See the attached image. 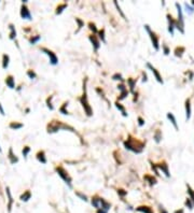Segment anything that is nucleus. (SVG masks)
Segmentation results:
<instances>
[{
	"instance_id": "4be33fe9",
	"label": "nucleus",
	"mask_w": 194,
	"mask_h": 213,
	"mask_svg": "<svg viewBox=\"0 0 194 213\" xmlns=\"http://www.w3.org/2000/svg\"><path fill=\"white\" fill-rule=\"evenodd\" d=\"M5 191H7V195H8V198H9L8 210H9V212H11L12 205H13V197H12V195H11V191H10V189H9V187H7V189H5Z\"/></svg>"
},
{
	"instance_id": "2f4dec72",
	"label": "nucleus",
	"mask_w": 194,
	"mask_h": 213,
	"mask_svg": "<svg viewBox=\"0 0 194 213\" xmlns=\"http://www.w3.org/2000/svg\"><path fill=\"white\" fill-rule=\"evenodd\" d=\"M145 180L148 181L150 185H154L155 183H157V179H155V178H153L152 176H149V174L145 176Z\"/></svg>"
},
{
	"instance_id": "f8f14e48",
	"label": "nucleus",
	"mask_w": 194,
	"mask_h": 213,
	"mask_svg": "<svg viewBox=\"0 0 194 213\" xmlns=\"http://www.w3.org/2000/svg\"><path fill=\"white\" fill-rule=\"evenodd\" d=\"M8 158H9V161H10V164H16V163H18V157H17L15 154H14V152H13V149L10 148L9 149V153H8Z\"/></svg>"
},
{
	"instance_id": "9b49d317",
	"label": "nucleus",
	"mask_w": 194,
	"mask_h": 213,
	"mask_svg": "<svg viewBox=\"0 0 194 213\" xmlns=\"http://www.w3.org/2000/svg\"><path fill=\"white\" fill-rule=\"evenodd\" d=\"M166 17H167V22H168V33H169L172 36H174V30L176 28V21L174 20L173 16L170 15L169 13L166 15Z\"/></svg>"
},
{
	"instance_id": "f257e3e1",
	"label": "nucleus",
	"mask_w": 194,
	"mask_h": 213,
	"mask_svg": "<svg viewBox=\"0 0 194 213\" xmlns=\"http://www.w3.org/2000/svg\"><path fill=\"white\" fill-rule=\"evenodd\" d=\"M145 145V142H142V141L136 139V138H133L132 136H129L128 139L124 141L125 149L128 150V151L133 152V153H136V154H139V153L144 151Z\"/></svg>"
},
{
	"instance_id": "39448f33",
	"label": "nucleus",
	"mask_w": 194,
	"mask_h": 213,
	"mask_svg": "<svg viewBox=\"0 0 194 213\" xmlns=\"http://www.w3.org/2000/svg\"><path fill=\"white\" fill-rule=\"evenodd\" d=\"M175 5H176L177 11H178V18H177V21H176V28H177L181 33H184V20H183L182 7H181V4H179L178 2H176Z\"/></svg>"
},
{
	"instance_id": "f03ea898",
	"label": "nucleus",
	"mask_w": 194,
	"mask_h": 213,
	"mask_svg": "<svg viewBox=\"0 0 194 213\" xmlns=\"http://www.w3.org/2000/svg\"><path fill=\"white\" fill-rule=\"evenodd\" d=\"M80 103L82 104L86 116H88V117L92 116V115H93V109H92L91 104H90V102H88V99H87L86 81H85V83H83V95H82V97L80 98Z\"/></svg>"
},
{
	"instance_id": "c85d7f7f",
	"label": "nucleus",
	"mask_w": 194,
	"mask_h": 213,
	"mask_svg": "<svg viewBox=\"0 0 194 213\" xmlns=\"http://www.w3.org/2000/svg\"><path fill=\"white\" fill-rule=\"evenodd\" d=\"M153 138H154V140H155V142H157V143H159V142H160V141L163 139V135H162L161 130L155 131V132H154V135H153Z\"/></svg>"
},
{
	"instance_id": "37998d69",
	"label": "nucleus",
	"mask_w": 194,
	"mask_h": 213,
	"mask_svg": "<svg viewBox=\"0 0 194 213\" xmlns=\"http://www.w3.org/2000/svg\"><path fill=\"white\" fill-rule=\"evenodd\" d=\"M184 205H186L187 207H188V208H189V209H190V210H192V209H193V208H194L193 202L191 201V199H190V198H187V200H186V202H184Z\"/></svg>"
},
{
	"instance_id": "a211bd4d",
	"label": "nucleus",
	"mask_w": 194,
	"mask_h": 213,
	"mask_svg": "<svg viewBox=\"0 0 194 213\" xmlns=\"http://www.w3.org/2000/svg\"><path fill=\"white\" fill-rule=\"evenodd\" d=\"M5 84H7V86H8L9 88H11V90L15 88V80L13 78V75H8V77L5 78Z\"/></svg>"
},
{
	"instance_id": "20e7f679",
	"label": "nucleus",
	"mask_w": 194,
	"mask_h": 213,
	"mask_svg": "<svg viewBox=\"0 0 194 213\" xmlns=\"http://www.w3.org/2000/svg\"><path fill=\"white\" fill-rule=\"evenodd\" d=\"M55 171H56V173H57L58 176L62 178V180L66 183L67 186L71 189L72 187V179H71V176H69V173H68V171H67L66 169L64 168V167H62V166H56L55 167Z\"/></svg>"
},
{
	"instance_id": "a19ab883",
	"label": "nucleus",
	"mask_w": 194,
	"mask_h": 213,
	"mask_svg": "<svg viewBox=\"0 0 194 213\" xmlns=\"http://www.w3.org/2000/svg\"><path fill=\"white\" fill-rule=\"evenodd\" d=\"M184 8H186L187 13H189V14H193L194 13V8L193 7H191L190 4H188L187 2L184 3Z\"/></svg>"
},
{
	"instance_id": "412c9836",
	"label": "nucleus",
	"mask_w": 194,
	"mask_h": 213,
	"mask_svg": "<svg viewBox=\"0 0 194 213\" xmlns=\"http://www.w3.org/2000/svg\"><path fill=\"white\" fill-rule=\"evenodd\" d=\"M31 198V192L29 191V189H27V191H25L23 194L21 195V197H20V199H21L22 201H24V202H26V201H28L29 199Z\"/></svg>"
},
{
	"instance_id": "c9c22d12",
	"label": "nucleus",
	"mask_w": 194,
	"mask_h": 213,
	"mask_svg": "<svg viewBox=\"0 0 194 213\" xmlns=\"http://www.w3.org/2000/svg\"><path fill=\"white\" fill-rule=\"evenodd\" d=\"M40 39H41V36H39V35L33 36V37L29 39V42H30V44H36L38 41H40Z\"/></svg>"
},
{
	"instance_id": "dca6fc26",
	"label": "nucleus",
	"mask_w": 194,
	"mask_h": 213,
	"mask_svg": "<svg viewBox=\"0 0 194 213\" xmlns=\"http://www.w3.org/2000/svg\"><path fill=\"white\" fill-rule=\"evenodd\" d=\"M191 113H192V109H191V100L190 98L186 100V117L187 121L191 119Z\"/></svg>"
},
{
	"instance_id": "aec40b11",
	"label": "nucleus",
	"mask_w": 194,
	"mask_h": 213,
	"mask_svg": "<svg viewBox=\"0 0 194 213\" xmlns=\"http://www.w3.org/2000/svg\"><path fill=\"white\" fill-rule=\"evenodd\" d=\"M136 210L138 212H141V213H154L152 208H150L148 206H139Z\"/></svg>"
},
{
	"instance_id": "f3484780",
	"label": "nucleus",
	"mask_w": 194,
	"mask_h": 213,
	"mask_svg": "<svg viewBox=\"0 0 194 213\" xmlns=\"http://www.w3.org/2000/svg\"><path fill=\"white\" fill-rule=\"evenodd\" d=\"M167 119H169L170 123L173 124V126L175 127V129H176L177 131L179 130V126H178V124H177V119H176L175 115H174L172 112H168V113H167Z\"/></svg>"
},
{
	"instance_id": "7ed1b4c3",
	"label": "nucleus",
	"mask_w": 194,
	"mask_h": 213,
	"mask_svg": "<svg viewBox=\"0 0 194 213\" xmlns=\"http://www.w3.org/2000/svg\"><path fill=\"white\" fill-rule=\"evenodd\" d=\"M62 129H70L71 131L76 132L74 128H72L71 126H68L66 124L62 123L61 121H52L48 125V127H46V130H48L49 134H54V132H57V131L62 130Z\"/></svg>"
},
{
	"instance_id": "6e6552de",
	"label": "nucleus",
	"mask_w": 194,
	"mask_h": 213,
	"mask_svg": "<svg viewBox=\"0 0 194 213\" xmlns=\"http://www.w3.org/2000/svg\"><path fill=\"white\" fill-rule=\"evenodd\" d=\"M21 17L23 20H27V21H33V16H31V13H30V10L28 9V7L25 3L22 4L21 7Z\"/></svg>"
},
{
	"instance_id": "4d7b16f0",
	"label": "nucleus",
	"mask_w": 194,
	"mask_h": 213,
	"mask_svg": "<svg viewBox=\"0 0 194 213\" xmlns=\"http://www.w3.org/2000/svg\"><path fill=\"white\" fill-rule=\"evenodd\" d=\"M97 213H108V212H106V211H103V210H101V209H98L97 210Z\"/></svg>"
},
{
	"instance_id": "423d86ee",
	"label": "nucleus",
	"mask_w": 194,
	"mask_h": 213,
	"mask_svg": "<svg viewBox=\"0 0 194 213\" xmlns=\"http://www.w3.org/2000/svg\"><path fill=\"white\" fill-rule=\"evenodd\" d=\"M145 29H146V31L148 33L149 37H150V40L152 42V45H153V47H154V50H155V51H159V50H160V40H159L157 35L154 33V31L151 30V28H150L149 25H145Z\"/></svg>"
},
{
	"instance_id": "49530a36",
	"label": "nucleus",
	"mask_w": 194,
	"mask_h": 213,
	"mask_svg": "<svg viewBox=\"0 0 194 213\" xmlns=\"http://www.w3.org/2000/svg\"><path fill=\"white\" fill-rule=\"evenodd\" d=\"M76 23H78V27H79V29H81V28L83 27V26H84V23H83V22L81 21L80 18H78V17L76 18Z\"/></svg>"
},
{
	"instance_id": "393cba45",
	"label": "nucleus",
	"mask_w": 194,
	"mask_h": 213,
	"mask_svg": "<svg viewBox=\"0 0 194 213\" xmlns=\"http://www.w3.org/2000/svg\"><path fill=\"white\" fill-rule=\"evenodd\" d=\"M68 7V4L67 3H61L57 5V8H56V11H55V14L56 15H59V14H62L63 12H64V10Z\"/></svg>"
},
{
	"instance_id": "de8ad7c7",
	"label": "nucleus",
	"mask_w": 194,
	"mask_h": 213,
	"mask_svg": "<svg viewBox=\"0 0 194 213\" xmlns=\"http://www.w3.org/2000/svg\"><path fill=\"white\" fill-rule=\"evenodd\" d=\"M118 194H119L120 196L124 197V196H126V195H127V192H126V191H124V189H118Z\"/></svg>"
},
{
	"instance_id": "a18cd8bd",
	"label": "nucleus",
	"mask_w": 194,
	"mask_h": 213,
	"mask_svg": "<svg viewBox=\"0 0 194 213\" xmlns=\"http://www.w3.org/2000/svg\"><path fill=\"white\" fill-rule=\"evenodd\" d=\"M128 95V90H124V92H121L120 94V97H119V100H123V99L126 98V96Z\"/></svg>"
},
{
	"instance_id": "864d4df0",
	"label": "nucleus",
	"mask_w": 194,
	"mask_h": 213,
	"mask_svg": "<svg viewBox=\"0 0 194 213\" xmlns=\"http://www.w3.org/2000/svg\"><path fill=\"white\" fill-rule=\"evenodd\" d=\"M160 213H168V212H167L163 207H161V208H160Z\"/></svg>"
},
{
	"instance_id": "3c124183",
	"label": "nucleus",
	"mask_w": 194,
	"mask_h": 213,
	"mask_svg": "<svg viewBox=\"0 0 194 213\" xmlns=\"http://www.w3.org/2000/svg\"><path fill=\"white\" fill-rule=\"evenodd\" d=\"M163 51H164V54H165V55H168V54H169V49H168L167 45H165V44L163 45Z\"/></svg>"
},
{
	"instance_id": "ddd939ff",
	"label": "nucleus",
	"mask_w": 194,
	"mask_h": 213,
	"mask_svg": "<svg viewBox=\"0 0 194 213\" xmlns=\"http://www.w3.org/2000/svg\"><path fill=\"white\" fill-rule=\"evenodd\" d=\"M157 169H161L162 171L165 173V176H167V178H169L170 174H169V169H168V165L166 164V161H162L161 164L157 165Z\"/></svg>"
},
{
	"instance_id": "c03bdc74",
	"label": "nucleus",
	"mask_w": 194,
	"mask_h": 213,
	"mask_svg": "<svg viewBox=\"0 0 194 213\" xmlns=\"http://www.w3.org/2000/svg\"><path fill=\"white\" fill-rule=\"evenodd\" d=\"M76 195H77L78 197H80V198H81V200H84V201L88 200V199H87V197H86V195H84V194H82V193L76 192Z\"/></svg>"
},
{
	"instance_id": "6e6d98bb",
	"label": "nucleus",
	"mask_w": 194,
	"mask_h": 213,
	"mask_svg": "<svg viewBox=\"0 0 194 213\" xmlns=\"http://www.w3.org/2000/svg\"><path fill=\"white\" fill-rule=\"evenodd\" d=\"M175 213H184V211H183V209H180V210H177V211H175Z\"/></svg>"
},
{
	"instance_id": "bf43d9fd",
	"label": "nucleus",
	"mask_w": 194,
	"mask_h": 213,
	"mask_svg": "<svg viewBox=\"0 0 194 213\" xmlns=\"http://www.w3.org/2000/svg\"><path fill=\"white\" fill-rule=\"evenodd\" d=\"M1 152H2V150H1V147H0V153H1Z\"/></svg>"
},
{
	"instance_id": "c756f323",
	"label": "nucleus",
	"mask_w": 194,
	"mask_h": 213,
	"mask_svg": "<svg viewBox=\"0 0 194 213\" xmlns=\"http://www.w3.org/2000/svg\"><path fill=\"white\" fill-rule=\"evenodd\" d=\"M184 51H186V49H184L183 46H179V47H176V50H175V55H176L177 57H181L182 54L184 53Z\"/></svg>"
},
{
	"instance_id": "b1692460",
	"label": "nucleus",
	"mask_w": 194,
	"mask_h": 213,
	"mask_svg": "<svg viewBox=\"0 0 194 213\" xmlns=\"http://www.w3.org/2000/svg\"><path fill=\"white\" fill-rule=\"evenodd\" d=\"M9 127L13 129V130H17V129H21V128L24 127V125L22 123H18V122H11L10 125H9Z\"/></svg>"
},
{
	"instance_id": "8fccbe9b",
	"label": "nucleus",
	"mask_w": 194,
	"mask_h": 213,
	"mask_svg": "<svg viewBox=\"0 0 194 213\" xmlns=\"http://www.w3.org/2000/svg\"><path fill=\"white\" fill-rule=\"evenodd\" d=\"M118 90H120V92H124V90H126L127 88L125 87L124 84H119V85H118Z\"/></svg>"
},
{
	"instance_id": "473e14b6",
	"label": "nucleus",
	"mask_w": 194,
	"mask_h": 213,
	"mask_svg": "<svg viewBox=\"0 0 194 213\" xmlns=\"http://www.w3.org/2000/svg\"><path fill=\"white\" fill-rule=\"evenodd\" d=\"M116 106L118 108V110H120L121 112H122L123 116H127V113H126V110H125L124 106H122L120 102H118V101H116Z\"/></svg>"
},
{
	"instance_id": "ea45409f",
	"label": "nucleus",
	"mask_w": 194,
	"mask_h": 213,
	"mask_svg": "<svg viewBox=\"0 0 194 213\" xmlns=\"http://www.w3.org/2000/svg\"><path fill=\"white\" fill-rule=\"evenodd\" d=\"M30 150H31V149L29 148L28 145H25L24 149L22 150V154H23V156H24L25 158H27V155L29 154V152H30Z\"/></svg>"
},
{
	"instance_id": "1a4fd4ad",
	"label": "nucleus",
	"mask_w": 194,
	"mask_h": 213,
	"mask_svg": "<svg viewBox=\"0 0 194 213\" xmlns=\"http://www.w3.org/2000/svg\"><path fill=\"white\" fill-rule=\"evenodd\" d=\"M147 67H148L149 69L151 70V72L153 73V75H154V78L157 79V81L159 83H161V84H163L164 83V81H163V79H162V75H161V73L159 72V70L154 67V66H152L150 62H147Z\"/></svg>"
},
{
	"instance_id": "5fc2aeb1",
	"label": "nucleus",
	"mask_w": 194,
	"mask_h": 213,
	"mask_svg": "<svg viewBox=\"0 0 194 213\" xmlns=\"http://www.w3.org/2000/svg\"><path fill=\"white\" fill-rule=\"evenodd\" d=\"M142 75H144V79H142V81H144V82H147V81H148V79H147V74L142 73Z\"/></svg>"
},
{
	"instance_id": "13d9d810",
	"label": "nucleus",
	"mask_w": 194,
	"mask_h": 213,
	"mask_svg": "<svg viewBox=\"0 0 194 213\" xmlns=\"http://www.w3.org/2000/svg\"><path fill=\"white\" fill-rule=\"evenodd\" d=\"M192 5H193V7H194V0H193V1H192Z\"/></svg>"
},
{
	"instance_id": "603ef678",
	"label": "nucleus",
	"mask_w": 194,
	"mask_h": 213,
	"mask_svg": "<svg viewBox=\"0 0 194 213\" xmlns=\"http://www.w3.org/2000/svg\"><path fill=\"white\" fill-rule=\"evenodd\" d=\"M0 114H1V115H4V114H5V113H4V110H3V106H2L1 102H0Z\"/></svg>"
},
{
	"instance_id": "4c0bfd02",
	"label": "nucleus",
	"mask_w": 194,
	"mask_h": 213,
	"mask_svg": "<svg viewBox=\"0 0 194 213\" xmlns=\"http://www.w3.org/2000/svg\"><path fill=\"white\" fill-rule=\"evenodd\" d=\"M98 39H100L103 43H106V36H105V29H101V30H98Z\"/></svg>"
},
{
	"instance_id": "2eb2a0df",
	"label": "nucleus",
	"mask_w": 194,
	"mask_h": 213,
	"mask_svg": "<svg viewBox=\"0 0 194 213\" xmlns=\"http://www.w3.org/2000/svg\"><path fill=\"white\" fill-rule=\"evenodd\" d=\"M36 157H37L38 161H39V163H41V164H46V161H48L46 156V152L44 151H39L37 153Z\"/></svg>"
},
{
	"instance_id": "a878e982",
	"label": "nucleus",
	"mask_w": 194,
	"mask_h": 213,
	"mask_svg": "<svg viewBox=\"0 0 194 213\" xmlns=\"http://www.w3.org/2000/svg\"><path fill=\"white\" fill-rule=\"evenodd\" d=\"M9 28H10V39L11 40H14L16 38V30H15V27L13 26V24L9 25Z\"/></svg>"
},
{
	"instance_id": "7c9ffc66",
	"label": "nucleus",
	"mask_w": 194,
	"mask_h": 213,
	"mask_svg": "<svg viewBox=\"0 0 194 213\" xmlns=\"http://www.w3.org/2000/svg\"><path fill=\"white\" fill-rule=\"evenodd\" d=\"M53 98H54L53 95H51V96H49V97L46 98V106H48L51 111L54 110V106H53V104H52V100H53Z\"/></svg>"
},
{
	"instance_id": "e433bc0d",
	"label": "nucleus",
	"mask_w": 194,
	"mask_h": 213,
	"mask_svg": "<svg viewBox=\"0 0 194 213\" xmlns=\"http://www.w3.org/2000/svg\"><path fill=\"white\" fill-rule=\"evenodd\" d=\"M88 28H90L91 31H93V35H96V33H98V29L96 28V25L94 23H92V22L88 23Z\"/></svg>"
},
{
	"instance_id": "6ab92c4d",
	"label": "nucleus",
	"mask_w": 194,
	"mask_h": 213,
	"mask_svg": "<svg viewBox=\"0 0 194 213\" xmlns=\"http://www.w3.org/2000/svg\"><path fill=\"white\" fill-rule=\"evenodd\" d=\"M91 204L92 206L95 208V209L98 210L99 208H100V197L99 196H94V197H92V200H91Z\"/></svg>"
},
{
	"instance_id": "9d476101",
	"label": "nucleus",
	"mask_w": 194,
	"mask_h": 213,
	"mask_svg": "<svg viewBox=\"0 0 194 213\" xmlns=\"http://www.w3.org/2000/svg\"><path fill=\"white\" fill-rule=\"evenodd\" d=\"M88 39H90V41H91L92 45H93V49H94V51L95 52H97L99 50V47H100V41H99L98 37L96 36V35H90L88 36Z\"/></svg>"
},
{
	"instance_id": "5701e85b",
	"label": "nucleus",
	"mask_w": 194,
	"mask_h": 213,
	"mask_svg": "<svg viewBox=\"0 0 194 213\" xmlns=\"http://www.w3.org/2000/svg\"><path fill=\"white\" fill-rule=\"evenodd\" d=\"M9 64H10V56L8 54H3L2 55V68L7 69L9 67Z\"/></svg>"
},
{
	"instance_id": "bb28decb",
	"label": "nucleus",
	"mask_w": 194,
	"mask_h": 213,
	"mask_svg": "<svg viewBox=\"0 0 194 213\" xmlns=\"http://www.w3.org/2000/svg\"><path fill=\"white\" fill-rule=\"evenodd\" d=\"M68 101H66V102H64L62 104V106L59 108V112L62 113V114H64V115H68L69 114V112H68V110H67V106H68Z\"/></svg>"
},
{
	"instance_id": "4468645a",
	"label": "nucleus",
	"mask_w": 194,
	"mask_h": 213,
	"mask_svg": "<svg viewBox=\"0 0 194 213\" xmlns=\"http://www.w3.org/2000/svg\"><path fill=\"white\" fill-rule=\"evenodd\" d=\"M99 209H101V210H103V211L108 212L109 210L111 209V204H109L107 200H105L103 198L100 197V208H99Z\"/></svg>"
},
{
	"instance_id": "79ce46f5",
	"label": "nucleus",
	"mask_w": 194,
	"mask_h": 213,
	"mask_svg": "<svg viewBox=\"0 0 194 213\" xmlns=\"http://www.w3.org/2000/svg\"><path fill=\"white\" fill-rule=\"evenodd\" d=\"M112 80H114V81H123L122 74H121V73H114L113 75H112Z\"/></svg>"
},
{
	"instance_id": "cd10ccee",
	"label": "nucleus",
	"mask_w": 194,
	"mask_h": 213,
	"mask_svg": "<svg viewBox=\"0 0 194 213\" xmlns=\"http://www.w3.org/2000/svg\"><path fill=\"white\" fill-rule=\"evenodd\" d=\"M127 85L129 86V90H131V92H134V90H135V86H136V80H134V79H132V78L127 79Z\"/></svg>"
},
{
	"instance_id": "0eeeda50",
	"label": "nucleus",
	"mask_w": 194,
	"mask_h": 213,
	"mask_svg": "<svg viewBox=\"0 0 194 213\" xmlns=\"http://www.w3.org/2000/svg\"><path fill=\"white\" fill-rule=\"evenodd\" d=\"M40 51H41L42 53H44L49 57L50 59V64L52 66H56L58 64V57L56 56V54L54 53L52 50L50 49H46V47H44V46H42V47H40Z\"/></svg>"
},
{
	"instance_id": "58836bf2",
	"label": "nucleus",
	"mask_w": 194,
	"mask_h": 213,
	"mask_svg": "<svg viewBox=\"0 0 194 213\" xmlns=\"http://www.w3.org/2000/svg\"><path fill=\"white\" fill-rule=\"evenodd\" d=\"M27 75H28V78L30 79V80H33V79L37 78V74H36V72H35L33 69L27 70Z\"/></svg>"
},
{
	"instance_id": "09e8293b",
	"label": "nucleus",
	"mask_w": 194,
	"mask_h": 213,
	"mask_svg": "<svg viewBox=\"0 0 194 213\" xmlns=\"http://www.w3.org/2000/svg\"><path fill=\"white\" fill-rule=\"evenodd\" d=\"M145 123H146V122H145V119H142L141 116H138V125H139L140 127H142V126L145 125Z\"/></svg>"
},
{
	"instance_id": "f704fd0d",
	"label": "nucleus",
	"mask_w": 194,
	"mask_h": 213,
	"mask_svg": "<svg viewBox=\"0 0 194 213\" xmlns=\"http://www.w3.org/2000/svg\"><path fill=\"white\" fill-rule=\"evenodd\" d=\"M187 189H188V194H189V196H190L191 201L193 202V206H194V191L191 189L190 185H188V184H187Z\"/></svg>"
},
{
	"instance_id": "72a5a7b5",
	"label": "nucleus",
	"mask_w": 194,
	"mask_h": 213,
	"mask_svg": "<svg viewBox=\"0 0 194 213\" xmlns=\"http://www.w3.org/2000/svg\"><path fill=\"white\" fill-rule=\"evenodd\" d=\"M113 3H114V5H116V10H118V12L120 13V15L122 16V18L126 20V16H125V14L123 13V11L121 10V7H120V4L118 3V1H113Z\"/></svg>"
}]
</instances>
